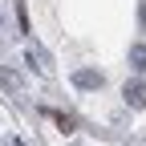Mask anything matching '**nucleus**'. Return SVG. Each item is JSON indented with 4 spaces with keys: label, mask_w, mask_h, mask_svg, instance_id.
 Masks as SVG:
<instances>
[{
    "label": "nucleus",
    "mask_w": 146,
    "mask_h": 146,
    "mask_svg": "<svg viewBox=\"0 0 146 146\" xmlns=\"http://www.w3.org/2000/svg\"><path fill=\"white\" fill-rule=\"evenodd\" d=\"M130 65H134L138 73H146V41H138V45H130Z\"/></svg>",
    "instance_id": "nucleus-5"
},
{
    "label": "nucleus",
    "mask_w": 146,
    "mask_h": 146,
    "mask_svg": "<svg viewBox=\"0 0 146 146\" xmlns=\"http://www.w3.org/2000/svg\"><path fill=\"white\" fill-rule=\"evenodd\" d=\"M0 85L8 89V94H21V89H25L21 73H16V69H8V65H0Z\"/></svg>",
    "instance_id": "nucleus-4"
},
{
    "label": "nucleus",
    "mask_w": 146,
    "mask_h": 146,
    "mask_svg": "<svg viewBox=\"0 0 146 146\" xmlns=\"http://www.w3.org/2000/svg\"><path fill=\"white\" fill-rule=\"evenodd\" d=\"M4 146H25V142L21 138H4Z\"/></svg>",
    "instance_id": "nucleus-8"
},
{
    "label": "nucleus",
    "mask_w": 146,
    "mask_h": 146,
    "mask_svg": "<svg viewBox=\"0 0 146 146\" xmlns=\"http://www.w3.org/2000/svg\"><path fill=\"white\" fill-rule=\"evenodd\" d=\"M53 122H57L61 130H65V134L73 130V126H77V118H73V114H53Z\"/></svg>",
    "instance_id": "nucleus-6"
},
{
    "label": "nucleus",
    "mask_w": 146,
    "mask_h": 146,
    "mask_svg": "<svg viewBox=\"0 0 146 146\" xmlns=\"http://www.w3.org/2000/svg\"><path fill=\"white\" fill-rule=\"evenodd\" d=\"M122 98L130 102L134 110H142V106H146V81H126V89H122Z\"/></svg>",
    "instance_id": "nucleus-3"
},
{
    "label": "nucleus",
    "mask_w": 146,
    "mask_h": 146,
    "mask_svg": "<svg viewBox=\"0 0 146 146\" xmlns=\"http://www.w3.org/2000/svg\"><path fill=\"white\" fill-rule=\"evenodd\" d=\"M25 61H29L36 73H53V61H49V53H45L41 45H29V49H25Z\"/></svg>",
    "instance_id": "nucleus-1"
},
{
    "label": "nucleus",
    "mask_w": 146,
    "mask_h": 146,
    "mask_svg": "<svg viewBox=\"0 0 146 146\" xmlns=\"http://www.w3.org/2000/svg\"><path fill=\"white\" fill-rule=\"evenodd\" d=\"M138 25H142V29H146V4H142V8H138Z\"/></svg>",
    "instance_id": "nucleus-7"
},
{
    "label": "nucleus",
    "mask_w": 146,
    "mask_h": 146,
    "mask_svg": "<svg viewBox=\"0 0 146 146\" xmlns=\"http://www.w3.org/2000/svg\"><path fill=\"white\" fill-rule=\"evenodd\" d=\"M102 69H77V73H73V85H77V89H102Z\"/></svg>",
    "instance_id": "nucleus-2"
}]
</instances>
